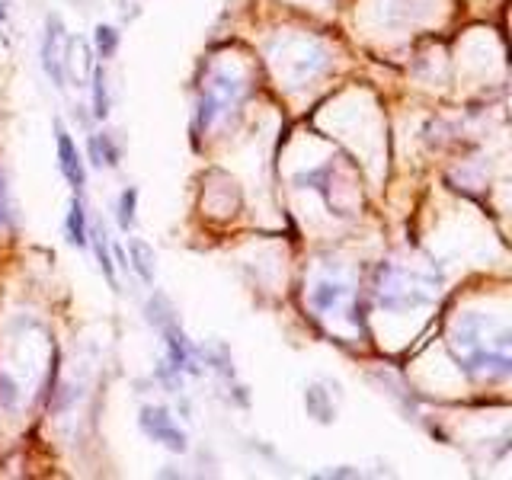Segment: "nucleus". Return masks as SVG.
Instances as JSON below:
<instances>
[{
    "label": "nucleus",
    "mask_w": 512,
    "mask_h": 480,
    "mask_svg": "<svg viewBox=\"0 0 512 480\" xmlns=\"http://www.w3.org/2000/svg\"><path fill=\"white\" fill-rule=\"evenodd\" d=\"M90 84H93V116L96 119H106L109 116V100H106V74H103V64H93Z\"/></svg>",
    "instance_id": "nucleus-10"
},
{
    "label": "nucleus",
    "mask_w": 512,
    "mask_h": 480,
    "mask_svg": "<svg viewBox=\"0 0 512 480\" xmlns=\"http://www.w3.org/2000/svg\"><path fill=\"white\" fill-rule=\"evenodd\" d=\"M55 141H58V167L64 173V180L74 186V192H80V189H84V183H87V170H84V160H80L77 144L71 141L68 128H64V125H58Z\"/></svg>",
    "instance_id": "nucleus-7"
},
{
    "label": "nucleus",
    "mask_w": 512,
    "mask_h": 480,
    "mask_svg": "<svg viewBox=\"0 0 512 480\" xmlns=\"http://www.w3.org/2000/svg\"><path fill=\"white\" fill-rule=\"evenodd\" d=\"M90 151H93V160H96V164H106V167H116L119 164V148H116V144H112V138L109 135H93L90 138Z\"/></svg>",
    "instance_id": "nucleus-11"
},
{
    "label": "nucleus",
    "mask_w": 512,
    "mask_h": 480,
    "mask_svg": "<svg viewBox=\"0 0 512 480\" xmlns=\"http://www.w3.org/2000/svg\"><path fill=\"white\" fill-rule=\"evenodd\" d=\"M128 253H132V269L141 276L144 285L154 282V250L144 244V240H132L128 244Z\"/></svg>",
    "instance_id": "nucleus-8"
},
{
    "label": "nucleus",
    "mask_w": 512,
    "mask_h": 480,
    "mask_svg": "<svg viewBox=\"0 0 512 480\" xmlns=\"http://www.w3.org/2000/svg\"><path fill=\"white\" fill-rule=\"evenodd\" d=\"M439 276L407 263H381L372 276V295L384 311L404 314L426 308L439 295Z\"/></svg>",
    "instance_id": "nucleus-2"
},
{
    "label": "nucleus",
    "mask_w": 512,
    "mask_h": 480,
    "mask_svg": "<svg viewBox=\"0 0 512 480\" xmlns=\"http://www.w3.org/2000/svg\"><path fill=\"white\" fill-rule=\"evenodd\" d=\"M7 224H10V196H7L4 173H0V228H7Z\"/></svg>",
    "instance_id": "nucleus-16"
},
{
    "label": "nucleus",
    "mask_w": 512,
    "mask_h": 480,
    "mask_svg": "<svg viewBox=\"0 0 512 480\" xmlns=\"http://www.w3.org/2000/svg\"><path fill=\"white\" fill-rule=\"evenodd\" d=\"M64 58H68V36L58 16L45 20V39H42V68L52 77L55 87H64Z\"/></svg>",
    "instance_id": "nucleus-5"
},
{
    "label": "nucleus",
    "mask_w": 512,
    "mask_h": 480,
    "mask_svg": "<svg viewBox=\"0 0 512 480\" xmlns=\"http://www.w3.org/2000/svg\"><path fill=\"white\" fill-rule=\"evenodd\" d=\"M141 429L160 445H167L170 452H186V432L170 420L164 407H144L141 410Z\"/></svg>",
    "instance_id": "nucleus-6"
},
{
    "label": "nucleus",
    "mask_w": 512,
    "mask_h": 480,
    "mask_svg": "<svg viewBox=\"0 0 512 480\" xmlns=\"http://www.w3.org/2000/svg\"><path fill=\"white\" fill-rule=\"evenodd\" d=\"M68 240L77 247H87V218H84V202L80 196L71 199V212H68Z\"/></svg>",
    "instance_id": "nucleus-9"
},
{
    "label": "nucleus",
    "mask_w": 512,
    "mask_h": 480,
    "mask_svg": "<svg viewBox=\"0 0 512 480\" xmlns=\"http://www.w3.org/2000/svg\"><path fill=\"white\" fill-rule=\"evenodd\" d=\"M311 308L324 317H346L352 324H359L356 317V292L349 282L340 279H320L311 288Z\"/></svg>",
    "instance_id": "nucleus-4"
},
{
    "label": "nucleus",
    "mask_w": 512,
    "mask_h": 480,
    "mask_svg": "<svg viewBox=\"0 0 512 480\" xmlns=\"http://www.w3.org/2000/svg\"><path fill=\"white\" fill-rule=\"evenodd\" d=\"M93 244H96V256H100V266H103V272H106V279H109V285H116V269H112V260H109V244H106V231L103 228H96L93 231Z\"/></svg>",
    "instance_id": "nucleus-14"
},
{
    "label": "nucleus",
    "mask_w": 512,
    "mask_h": 480,
    "mask_svg": "<svg viewBox=\"0 0 512 480\" xmlns=\"http://www.w3.org/2000/svg\"><path fill=\"white\" fill-rule=\"evenodd\" d=\"M448 352L471 381H503L512 375V333L487 314H464L448 330Z\"/></svg>",
    "instance_id": "nucleus-1"
},
{
    "label": "nucleus",
    "mask_w": 512,
    "mask_h": 480,
    "mask_svg": "<svg viewBox=\"0 0 512 480\" xmlns=\"http://www.w3.org/2000/svg\"><path fill=\"white\" fill-rule=\"evenodd\" d=\"M320 397H324V388H320V384H311V388L304 391V404H308L311 416H317L320 423H330L333 420V407H327Z\"/></svg>",
    "instance_id": "nucleus-12"
},
{
    "label": "nucleus",
    "mask_w": 512,
    "mask_h": 480,
    "mask_svg": "<svg viewBox=\"0 0 512 480\" xmlns=\"http://www.w3.org/2000/svg\"><path fill=\"white\" fill-rule=\"evenodd\" d=\"M96 55H100L103 61L116 55V48H119V32L112 29V26H96Z\"/></svg>",
    "instance_id": "nucleus-13"
},
{
    "label": "nucleus",
    "mask_w": 512,
    "mask_h": 480,
    "mask_svg": "<svg viewBox=\"0 0 512 480\" xmlns=\"http://www.w3.org/2000/svg\"><path fill=\"white\" fill-rule=\"evenodd\" d=\"M247 96V80L228 71V68H218L212 71V77L205 80L202 96H199V112H196V125L199 128H212L218 119L231 116V112L244 103Z\"/></svg>",
    "instance_id": "nucleus-3"
},
{
    "label": "nucleus",
    "mask_w": 512,
    "mask_h": 480,
    "mask_svg": "<svg viewBox=\"0 0 512 480\" xmlns=\"http://www.w3.org/2000/svg\"><path fill=\"white\" fill-rule=\"evenodd\" d=\"M135 202H138V189H125L119 199V224L122 231H128L135 224Z\"/></svg>",
    "instance_id": "nucleus-15"
}]
</instances>
